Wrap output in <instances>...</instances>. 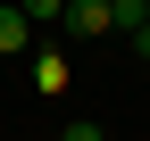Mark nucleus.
I'll use <instances>...</instances> for the list:
<instances>
[{
    "label": "nucleus",
    "mask_w": 150,
    "mask_h": 141,
    "mask_svg": "<svg viewBox=\"0 0 150 141\" xmlns=\"http://www.w3.org/2000/svg\"><path fill=\"white\" fill-rule=\"evenodd\" d=\"M33 91H42V100L67 91V50H33Z\"/></svg>",
    "instance_id": "7ed1b4c3"
},
{
    "label": "nucleus",
    "mask_w": 150,
    "mask_h": 141,
    "mask_svg": "<svg viewBox=\"0 0 150 141\" xmlns=\"http://www.w3.org/2000/svg\"><path fill=\"white\" fill-rule=\"evenodd\" d=\"M67 33H75V42H100V33H117L108 0H67Z\"/></svg>",
    "instance_id": "f257e3e1"
},
{
    "label": "nucleus",
    "mask_w": 150,
    "mask_h": 141,
    "mask_svg": "<svg viewBox=\"0 0 150 141\" xmlns=\"http://www.w3.org/2000/svg\"><path fill=\"white\" fill-rule=\"evenodd\" d=\"M17 50H33V17L17 0H0V58H17Z\"/></svg>",
    "instance_id": "f03ea898"
},
{
    "label": "nucleus",
    "mask_w": 150,
    "mask_h": 141,
    "mask_svg": "<svg viewBox=\"0 0 150 141\" xmlns=\"http://www.w3.org/2000/svg\"><path fill=\"white\" fill-rule=\"evenodd\" d=\"M134 58H150V8H142V25H134Z\"/></svg>",
    "instance_id": "39448f33"
},
{
    "label": "nucleus",
    "mask_w": 150,
    "mask_h": 141,
    "mask_svg": "<svg viewBox=\"0 0 150 141\" xmlns=\"http://www.w3.org/2000/svg\"><path fill=\"white\" fill-rule=\"evenodd\" d=\"M59 141H108V133H100V125H67Z\"/></svg>",
    "instance_id": "423d86ee"
},
{
    "label": "nucleus",
    "mask_w": 150,
    "mask_h": 141,
    "mask_svg": "<svg viewBox=\"0 0 150 141\" xmlns=\"http://www.w3.org/2000/svg\"><path fill=\"white\" fill-rule=\"evenodd\" d=\"M17 8L33 17V33H42V25H67V0H17Z\"/></svg>",
    "instance_id": "20e7f679"
}]
</instances>
